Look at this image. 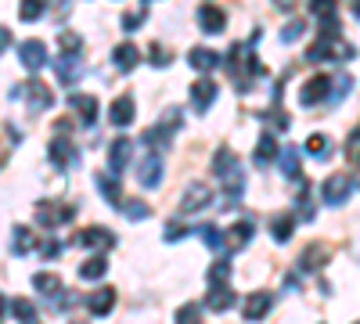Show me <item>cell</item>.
I'll list each match as a JSON object with an SVG mask.
<instances>
[{"instance_id":"6da1fadb","label":"cell","mask_w":360,"mask_h":324,"mask_svg":"<svg viewBox=\"0 0 360 324\" xmlns=\"http://www.w3.org/2000/svg\"><path fill=\"white\" fill-rule=\"evenodd\" d=\"M213 202V191H209V184H202V181H195V184H187L184 188V194H180V202H177V209L184 216H191V213H202Z\"/></svg>"},{"instance_id":"7a4b0ae2","label":"cell","mask_w":360,"mask_h":324,"mask_svg":"<svg viewBox=\"0 0 360 324\" xmlns=\"http://www.w3.org/2000/svg\"><path fill=\"white\" fill-rule=\"evenodd\" d=\"M350 191H353V181L346 173H332L328 176V181L321 184V199L328 202V205H342L350 199Z\"/></svg>"},{"instance_id":"3957f363","label":"cell","mask_w":360,"mask_h":324,"mask_svg":"<svg viewBox=\"0 0 360 324\" xmlns=\"http://www.w3.org/2000/svg\"><path fill=\"white\" fill-rule=\"evenodd\" d=\"M137 181H140V188H159L162 184V155H155V152H148L145 159L137 162Z\"/></svg>"},{"instance_id":"277c9868","label":"cell","mask_w":360,"mask_h":324,"mask_svg":"<svg viewBox=\"0 0 360 324\" xmlns=\"http://www.w3.org/2000/svg\"><path fill=\"white\" fill-rule=\"evenodd\" d=\"M332 83L335 79H328V76H310L306 83L299 87V105H317V101H324L328 94H332Z\"/></svg>"},{"instance_id":"5b68a950","label":"cell","mask_w":360,"mask_h":324,"mask_svg":"<svg viewBox=\"0 0 360 324\" xmlns=\"http://www.w3.org/2000/svg\"><path fill=\"white\" fill-rule=\"evenodd\" d=\"M271 306H274V296H271V292H248L245 303H242L245 321H263V317L271 314Z\"/></svg>"},{"instance_id":"8992f818","label":"cell","mask_w":360,"mask_h":324,"mask_svg":"<svg viewBox=\"0 0 360 324\" xmlns=\"http://www.w3.org/2000/svg\"><path fill=\"white\" fill-rule=\"evenodd\" d=\"M72 216V205H54V202H47V199H40L36 202V223L40 227H47V231H51V227H58L61 220H69Z\"/></svg>"},{"instance_id":"52a82bcc","label":"cell","mask_w":360,"mask_h":324,"mask_svg":"<svg viewBox=\"0 0 360 324\" xmlns=\"http://www.w3.org/2000/svg\"><path fill=\"white\" fill-rule=\"evenodd\" d=\"M54 101V94L47 83H40V79H29V87H25V108L29 112H47Z\"/></svg>"},{"instance_id":"ba28073f","label":"cell","mask_w":360,"mask_h":324,"mask_svg":"<svg viewBox=\"0 0 360 324\" xmlns=\"http://www.w3.org/2000/svg\"><path fill=\"white\" fill-rule=\"evenodd\" d=\"M54 69H58V83L61 87H72L76 79H80V72H83V58L80 54H58Z\"/></svg>"},{"instance_id":"9c48e42d","label":"cell","mask_w":360,"mask_h":324,"mask_svg":"<svg viewBox=\"0 0 360 324\" xmlns=\"http://www.w3.org/2000/svg\"><path fill=\"white\" fill-rule=\"evenodd\" d=\"M47 155H51V162H54L58 170H69V166L80 162V155H76V148H72V141H65V137H54L51 148H47Z\"/></svg>"},{"instance_id":"30bf717a","label":"cell","mask_w":360,"mask_h":324,"mask_svg":"<svg viewBox=\"0 0 360 324\" xmlns=\"http://www.w3.org/2000/svg\"><path fill=\"white\" fill-rule=\"evenodd\" d=\"M112 306H116V288L112 285H101V288H94L90 296H87V310L94 317H105Z\"/></svg>"},{"instance_id":"8fae6325","label":"cell","mask_w":360,"mask_h":324,"mask_svg":"<svg viewBox=\"0 0 360 324\" xmlns=\"http://www.w3.org/2000/svg\"><path fill=\"white\" fill-rule=\"evenodd\" d=\"M76 241H80L83 249H112L116 245V234L112 231H105V227H87V231H80L76 234Z\"/></svg>"},{"instance_id":"7c38bea8","label":"cell","mask_w":360,"mask_h":324,"mask_svg":"<svg viewBox=\"0 0 360 324\" xmlns=\"http://www.w3.org/2000/svg\"><path fill=\"white\" fill-rule=\"evenodd\" d=\"M130 155H134V141H127V137H116V144L108 148V170H112L116 176L130 166Z\"/></svg>"},{"instance_id":"4fadbf2b","label":"cell","mask_w":360,"mask_h":324,"mask_svg":"<svg viewBox=\"0 0 360 324\" xmlns=\"http://www.w3.org/2000/svg\"><path fill=\"white\" fill-rule=\"evenodd\" d=\"M19 54H22V65L29 72H40L43 65H47V47L40 43V40H25L22 47H19Z\"/></svg>"},{"instance_id":"5bb4252c","label":"cell","mask_w":360,"mask_h":324,"mask_svg":"<svg viewBox=\"0 0 360 324\" xmlns=\"http://www.w3.org/2000/svg\"><path fill=\"white\" fill-rule=\"evenodd\" d=\"M220 181H224V194H227V205H234V202H238L242 199V191H245V173H242V166H238V162H234V166L220 176Z\"/></svg>"},{"instance_id":"9a60e30c","label":"cell","mask_w":360,"mask_h":324,"mask_svg":"<svg viewBox=\"0 0 360 324\" xmlns=\"http://www.w3.org/2000/svg\"><path fill=\"white\" fill-rule=\"evenodd\" d=\"M234 303H238V296H234V288H231V285H220V288H209V296H206V310H213V314H224V310H231Z\"/></svg>"},{"instance_id":"2e32d148","label":"cell","mask_w":360,"mask_h":324,"mask_svg":"<svg viewBox=\"0 0 360 324\" xmlns=\"http://www.w3.org/2000/svg\"><path fill=\"white\" fill-rule=\"evenodd\" d=\"M108 119H112V126H130L134 123V97L130 94H123V97H116L112 101V108H108Z\"/></svg>"},{"instance_id":"e0dca14e","label":"cell","mask_w":360,"mask_h":324,"mask_svg":"<svg viewBox=\"0 0 360 324\" xmlns=\"http://www.w3.org/2000/svg\"><path fill=\"white\" fill-rule=\"evenodd\" d=\"M248 241H253V223H248V220H238V223H234V227H231V231L224 234V245H227L231 252H238V249H245V245H248Z\"/></svg>"},{"instance_id":"ac0fdd59","label":"cell","mask_w":360,"mask_h":324,"mask_svg":"<svg viewBox=\"0 0 360 324\" xmlns=\"http://www.w3.org/2000/svg\"><path fill=\"white\" fill-rule=\"evenodd\" d=\"M213 101H216V83H213V79H206V76H202L198 83L191 87V105H195L198 112H206Z\"/></svg>"},{"instance_id":"d6986e66","label":"cell","mask_w":360,"mask_h":324,"mask_svg":"<svg viewBox=\"0 0 360 324\" xmlns=\"http://www.w3.org/2000/svg\"><path fill=\"white\" fill-rule=\"evenodd\" d=\"M224 22H227V14L216 8V4H202V8H198V26L206 29V32H220Z\"/></svg>"},{"instance_id":"ffe728a7","label":"cell","mask_w":360,"mask_h":324,"mask_svg":"<svg viewBox=\"0 0 360 324\" xmlns=\"http://www.w3.org/2000/svg\"><path fill=\"white\" fill-rule=\"evenodd\" d=\"M69 105L80 112V119H83L87 126L98 119V97H94V94H72V97H69Z\"/></svg>"},{"instance_id":"44dd1931","label":"cell","mask_w":360,"mask_h":324,"mask_svg":"<svg viewBox=\"0 0 360 324\" xmlns=\"http://www.w3.org/2000/svg\"><path fill=\"white\" fill-rule=\"evenodd\" d=\"M137 61H140V51L134 43H119L116 47V54H112V65L119 72H130V69H137Z\"/></svg>"},{"instance_id":"7402d4cb","label":"cell","mask_w":360,"mask_h":324,"mask_svg":"<svg viewBox=\"0 0 360 324\" xmlns=\"http://www.w3.org/2000/svg\"><path fill=\"white\" fill-rule=\"evenodd\" d=\"M187 61H191V69H198V72H213L216 65H220V54L209 51V47H195V51L187 54Z\"/></svg>"},{"instance_id":"603a6c76","label":"cell","mask_w":360,"mask_h":324,"mask_svg":"<svg viewBox=\"0 0 360 324\" xmlns=\"http://www.w3.org/2000/svg\"><path fill=\"white\" fill-rule=\"evenodd\" d=\"M292 231H295V216H288V213H277V216L271 220V238L277 241V245H285V241L292 238Z\"/></svg>"},{"instance_id":"cb8c5ba5","label":"cell","mask_w":360,"mask_h":324,"mask_svg":"<svg viewBox=\"0 0 360 324\" xmlns=\"http://www.w3.org/2000/svg\"><path fill=\"white\" fill-rule=\"evenodd\" d=\"M105 270H108V259L105 256H90V259L80 263V278L83 281H98V278H105Z\"/></svg>"},{"instance_id":"d4e9b609","label":"cell","mask_w":360,"mask_h":324,"mask_svg":"<svg viewBox=\"0 0 360 324\" xmlns=\"http://www.w3.org/2000/svg\"><path fill=\"white\" fill-rule=\"evenodd\" d=\"M274 155H277V141H274V134H263L260 144H256V152H253V162H256V166H267Z\"/></svg>"},{"instance_id":"484cf974","label":"cell","mask_w":360,"mask_h":324,"mask_svg":"<svg viewBox=\"0 0 360 324\" xmlns=\"http://www.w3.org/2000/svg\"><path fill=\"white\" fill-rule=\"evenodd\" d=\"M328 263V256H324V245H306L303 249V259H299V267L303 270H317Z\"/></svg>"},{"instance_id":"4316f807","label":"cell","mask_w":360,"mask_h":324,"mask_svg":"<svg viewBox=\"0 0 360 324\" xmlns=\"http://www.w3.org/2000/svg\"><path fill=\"white\" fill-rule=\"evenodd\" d=\"M36 249V238L29 227H14V256H29Z\"/></svg>"},{"instance_id":"83f0119b","label":"cell","mask_w":360,"mask_h":324,"mask_svg":"<svg viewBox=\"0 0 360 324\" xmlns=\"http://www.w3.org/2000/svg\"><path fill=\"white\" fill-rule=\"evenodd\" d=\"M227 278H231V263H227V259H216V263L206 270V281H209V288H220V285H227Z\"/></svg>"},{"instance_id":"f1b7e54d","label":"cell","mask_w":360,"mask_h":324,"mask_svg":"<svg viewBox=\"0 0 360 324\" xmlns=\"http://www.w3.org/2000/svg\"><path fill=\"white\" fill-rule=\"evenodd\" d=\"M33 288L40 292V296H47V299H54L58 292H61V281L54 278V274H36L33 278Z\"/></svg>"},{"instance_id":"f546056e","label":"cell","mask_w":360,"mask_h":324,"mask_svg":"<svg viewBox=\"0 0 360 324\" xmlns=\"http://www.w3.org/2000/svg\"><path fill=\"white\" fill-rule=\"evenodd\" d=\"M198 238L206 241L213 252H220V249H224V234H220V227H216V223H202V227H198Z\"/></svg>"},{"instance_id":"4dcf8cb0","label":"cell","mask_w":360,"mask_h":324,"mask_svg":"<svg viewBox=\"0 0 360 324\" xmlns=\"http://www.w3.org/2000/svg\"><path fill=\"white\" fill-rule=\"evenodd\" d=\"M310 11H314L321 22H335V14H339V0H310Z\"/></svg>"},{"instance_id":"1f68e13d","label":"cell","mask_w":360,"mask_h":324,"mask_svg":"<svg viewBox=\"0 0 360 324\" xmlns=\"http://www.w3.org/2000/svg\"><path fill=\"white\" fill-rule=\"evenodd\" d=\"M98 188H101V194L112 205H123V191H119V176L112 181V176H98Z\"/></svg>"},{"instance_id":"d6a6232c","label":"cell","mask_w":360,"mask_h":324,"mask_svg":"<svg viewBox=\"0 0 360 324\" xmlns=\"http://www.w3.org/2000/svg\"><path fill=\"white\" fill-rule=\"evenodd\" d=\"M8 310H11V317H19V321H33V317H36V306L29 303L25 296L11 299V306H8Z\"/></svg>"},{"instance_id":"836d02e7","label":"cell","mask_w":360,"mask_h":324,"mask_svg":"<svg viewBox=\"0 0 360 324\" xmlns=\"http://www.w3.org/2000/svg\"><path fill=\"white\" fill-rule=\"evenodd\" d=\"M277 159H281V173L285 176H299V152L295 148H285Z\"/></svg>"},{"instance_id":"e575fe53","label":"cell","mask_w":360,"mask_h":324,"mask_svg":"<svg viewBox=\"0 0 360 324\" xmlns=\"http://www.w3.org/2000/svg\"><path fill=\"white\" fill-rule=\"evenodd\" d=\"M173 321H177V324H202V306H198V303L180 306V310L173 314Z\"/></svg>"},{"instance_id":"d590c367","label":"cell","mask_w":360,"mask_h":324,"mask_svg":"<svg viewBox=\"0 0 360 324\" xmlns=\"http://www.w3.org/2000/svg\"><path fill=\"white\" fill-rule=\"evenodd\" d=\"M306 155L324 159V155H328V137H324V134H310V137H306Z\"/></svg>"},{"instance_id":"8d00e7d4","label":"cell","mask_w":360,"mask_h":324,"mask_svg":"<svg viewBox=\"0 0 360 324\" xmlns=\"http://www.w3.org/2000/svg\"><path fill=\"white\" fill-rule=\"evenodd\" d=\"M58 47H61L65 54H80V51H83V40L76 37V32H61V37H58Z\"/></svg>"},{"instance_id":"74e56055","label":"cell","mask_w":360,"mask_h":324,"mask_svg":"<svg viewBox=\"0 0 360 324\" xmlns=\"http://www.w3.org/2000/svg\"><path fill=\"white\" fill-rule=\"evenodd\" d=\"M303 32H306V22H299V19H292L285 29H281V40H285V43H295V40H299L303 37Z\"/></svg>"},{"instance_id":"f35d334b","label":"cell","mask_w":360,"mask_h":324,"mask_svg":"<svg viewBox=\"0 0 360 324\" xmlns=\"http://www.w3.org/2000/svg\"><path fill=\"white\" fill-rule=\"evenodd\" d=\"M346 159L353 162V166H360V126L346 137Z\"/></svg>"},{"instance_id":"ab89813d","label":"cell","mask_w":360,"mask_h":324,"mask_svg":"<svg viewBox=\"0 0 360 324\" xmlns=\"http://www.w3.org/2000/svg\"><path fill=\"white\" fill-rule=\"evenodd\" d=\"M119 209H123V213H127L130 220H145V216L151 213V209H148L145 202H127V199H123V205H119Z\"/></svg>"},{"instance_id":"60d3db41","label":"cell","mask_w":360,"mask_h":324,"mask_svg":"<svg viewBox=\"0 0 360 324\" xmlns=\"http://www.w3.org/2000/svg\"><path fill=\"white\" fill-rule=\"evenodd\" d=\"M36 252H40L43 259H58V256H61V241H54V238H43L40 245H36Z\"/></svg>"},{"instance_id":"b9f144b4","label":"cell","mask_w":360,"mask_h":324,"mask_svg":"<svg viewBox=\"0 0 360 324\" xmlns=\"http://www.w3.org/2000/svg\"><path fill=\"white\" fill-rule=\"evenodd\" d=\"M19 14H22V19H40V14H43V0H22Z\"/></svg>"},{"instance_id":"7bdbcfd3","label":"cell","mask_w":360,"mask_h":324,"mask_svg":"<svg viewBox=\"0 0 360 324\" xmlns=\"http://www.w3.org/2000/svg\"><path fill=\"white\" fill-rule=\"evenodd\" d=\"M148 61H151V65H159V69H162V65H169V51H166L162 43H155L151 51H148Z\"/></svg>"},{"instance_id":"ee69618b","label":"cell","mask_w":360,"mask_h":324,"mask_svg":"<svg viewBox=\"0 0 360 324\" xmlns=\"http://www.w3.org/2000/svg\"><path fill=\"white\" fill-rule=\"evenodd\" d=\"M184 234H187V227H184V223H173V220H169V223H166V231H162L166 241H180Z\"/></svg>"},{"instance_id":"f6af8a7d","label":"cell","mask_w":360,"mask_h":324,"mask_svg":"<svg viewBox=\"0 0 360 324\" xmlns=\"http://www.w3.org/2000/svg\"><path fill=\"white\" fill-rule=\"evenodd\" d=\"M350 87H353V79H350V76H339V79H335V87H332V97H335V101H339V97H346Z\"/></svg>"},{"instance_id":"bcb514c9","label":"cell","mask_w":360,"mask_h":324,"mask_svg":"<svg viewBox=\"0 0 360 324\" xmlns=\"http://www.w3.org/2000/svg\"><path fill=\"white\" fill-rule=\"evenodd\" d=\"M140 22H145V11H137V14H123V29H127V32L140 29Z\"/></svg>"},{"instance_id":"7dc6e473","label":"cell","mask_w":360,"mask_h":324,"mask_svg":"<svg viewBox=\"0 0 360 324\" xmlns=\"http://www.w3.org/2000/svg\"><path fill=\"white\" fill-rule=\"evenodd\" d=\"M8 47H11V32L0 29V51H8Z\"/></svg>"},{"instance_id":"c3c4849f","label":"cell","mask_w":360,"mask_h":324,"mask_svg":"<svg viewBox=\"0 0 360 324\" xmlns=\"http://www.w3.org/2000/svg\"><path fill=\"white\" fill-rule=\"evenodd\" d=\"M8 306H11V303H8L4 296H0V317H4V310H8Z\"/></svg>"},{"instance_id":"681fc988","label":"cell","mask_w":360,"mask_h":324,"mask_svg":"<svg viewBox=\"0 0 360 324\" xmlns=\"http://www.w3.org/2000/svg\"><path fill=\"white\" fill-rule=\"evenodd\" d=\"M274 4H277V8H292V4H295V0H274Z\"/></svg>"},{"instance_id":"f907efd6","label":"cell","mask_w":360,"mask_h":324,"mask_svg":"<svg viewBox=\"0 0 360 324\" xmlns=\"http://www.w3.org/2000/svg\"><path fill=\"white\" fill-rule=\"evenodd\" d=\"M353 11H357V19H360V0H357V4H353Z\"/></svg>"},{"instance_id":"816d5d0a","label":"cell","mask_w":360,"mask_h":324,"mask_svg":"<svg viewBox=\"0 0 360 324\" xmlns=\"http://www.w3.org/2000/svg\"><path fill=\"white\" fill-rule=\"evenodd\" d=\"M0 166H4V148H0Z\"/></svg>"},{"instance_id":"f5cc1de1","label":"cell","mask_w":360,"mask_h":324,"mask_svg":"<svg viewBox=\"0 0 360 324\" xmlns=\"http://www.w3.org/2000/svg\"><path fill=\"white\" fill-rule=\"evenodd\" d=\"M353 324H360V321H353Z\"/></svg>"}]
</instances>
